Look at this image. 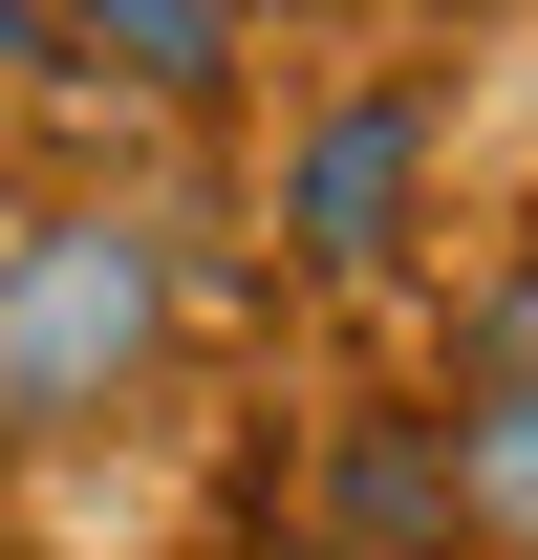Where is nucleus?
Listing matches in <instances>:
<instances>
[{
    "label": "nucleus",
    "mask_w": 538,
    "mask_h": 560,
    "mask_svg": "<svg viewBox=\"0 0 538 560\" xmlns=\"http://www.w3.org/2000/svg\"><path fill=\"white\" fill-rule=\"evenodd\" d=\"M195 346V259L151 195H22L0 215V453H86L130 431Z\"/></svg>",
    "instance_id": "nucleus-1"
},
{
    "label": "nucleus",
    "mask_w": 538,
    "mask_h": 560,
    "mask_svg": "<svg viewBox=\"0 0 538 560\" xmlns=\"http://www.w3.org/2000/svg\"><path fill=\"white\" fill-rule=\"evenodd\" d=\"M259 237L302 302H409L453 237V86L431 66H324L259 151Z\"/></svg>",
    "instance_id": "nucleus-2"
},
{
    "label": "nucleus",
    "mask_w": 538,
    "mask_h": 560,
    "mask_svg": "<svg viewBox=\"0 0 538 560\" xmlns=\"http://www.w3.org/2000/svg\"><path fill=\"white\" fill-rule=\"evenodd\" d=\"M302 560H453V453L431 388H344L302 431Z\"/></svg>",
    "instance_id": "nucleus-3"
},
{
    "label": "nucleus",
    "mask_w": 538,
    "mask_h": 560,
    "mask_svg": "<svg viewBox=\"0 0 538 560\" xmlns=\"http://www.w3.org/2000/svg\"><path fill=\"white\" fill-rule=\"evenodd\" d=\"M44 44H66V86L151 108V130H215L259 86V0H44Z\"/></svg>",
    "instance_id": "nucleus-4"
},
{
    "label": "nucleus",
    "mask_w": 538,
    "mask_h": 560,
    "mask_svg": "<svg viewBox=\"0 0 538 560\" xmlns=\"http://www.w3.org/2000/svg\"><path fill=\"white\" fill-rule=\"evenodd\" d=\"M431 388H538V215L431 259Z\"/></svg>",
    "instance_id": "nucleus-5"
},
{
    "label": "nucleus",
    "mask_w": 538,
    "mask_h": 560,
    "mask_svg": "<svg viewBox=\"0 0 538 560\" xmlns=\"http://www.w3.org/2000/svg\"><path fill=\"white\" fill-rule=\"evenodd\" d=\"M453 453V560H538V388H431Z\"/></svg>",
    "instance_id": "nucleus-6"
},
{
    "label": "nucleus",
    "mask_w": 538,
    "mask_h": 560,
    "mask_svg": "<svg viewBox=\"0 0 538 560\" xmlns=\"http://www.w3.org/2000/svg\"><path fill=\"white\" fill-rule=\"evenodd\" d=\"M0 86H66V44H44V0H0Z\"/></svg>",
    "instance_id": "nucleus-7"
},
{
    "label": "nucleus",
    "mask_w": 538,
    "mask_h": 560,
    "mask_svg": "<svg viewBox=\"0 0 538 560\" xmlns=\"http://www.w3.org/2000/svg\"><path fill=\"white\" fill-rule=\"evenodd\" d=\"M0 495H22V453H0Z\"/></svg>",
    "instance_id": "nucleus-8"
},
{
    "label": "nucleus",
    "mask_w": 538,
    "mask_h": 560,
    "mask_svg": "<svg viewBox=\"0 0 538 560\" xmlns=\"http://www.w3.org/2000/svg\"><path fill=\"white\" fill-rule=\"evenodd\" d=\"M302 22H324V0H302Z\"/></svg>",
    "instance_id": "nucleus-9"
}]
</instances>
